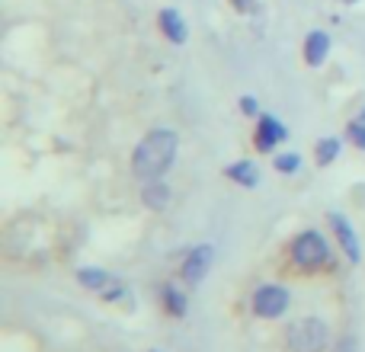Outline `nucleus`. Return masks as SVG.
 I'll return each mask as SVG.
<instances>
[{
    "label": "nucleus",
    "mask_w": 365,
    "mask_h": 352,
    "mask_svg": "<svg viewBox=\"0 0 365 352\" xmlns=\"http://www.w3.org/2000/svg\"><path fill=\"white\" fill-rule=\"evenodd\" d=\"M177 147H180V138L170 128H154V132H148L132 154V173L138 176L141 182L160 180V176L173 167Z\"/></svg>",
    "instance_id": "f257e3e1"
},
{
    "label": "nucleus",
    "mask_w": 365,
    "mask_h": 352,
    "mask_svg": "<svg viewBox=\"0 0 365 352\" xmlns=\"http://www.w3.org/2000/svg\"><path fill=\"white\" fill-rule=\"evenodd\" d=\"M289 263L295 272H317L330 263V244L321 231L308 227V231L295 234L289 247Z\"/></svg>",
    "instance_id": "f03ea898"
},
{
    "label": "nucleus",
    "mask_w": 365,
    "mask_h": 352,
    "mask_svg": "<svg viewBox=\"0 0 365 352\" xmlns=\"http://www.w3.org/2000/svg\"><path fill=\"white\" fill-rule=\"evenodd\" d=\"M285 343L292 352H327L330 330L321 317H298L285 327Z\"/></svg>",
    "instance_id": "7ed1b4c3"
},
{
    "label": "nucleus",
    "mask_w": 365,
    "mask_h": 352,
    "mask_svg": "<svg viewBox=\"0 0 365 352\" xmlns=\"http://www.w3.org/2000/svg\"><path fill=\"white\" fill-rule=\"evenodd\" d=\"M292 298H289V289H282V285H259L257 291H253V314L263 317V321H276V317H282L285 311H289Z\"/></svg>",
    "instance_id": "20e7f679"
},
{
    "label": "nucleus",
    "mask_w": 365,
    "mask_h": 352,
    "mask_svg": "<svg viewBox=\"0 0 365 352\" xmlns=\"http://www.w3.org/2000/svg\"><path fill=\"white\" fill-rule=\"evenodd\" d=\"M289 138V128L282 125V122L276 119V115L269 113H259L257 115V132H253V147H257L259 154H272L282 141Z\"/></svg>",
    "instance_id": "39448f33"
},
{
    "label": "nucleus",
    "mask_w": 365,
    "mask_h": 352,
    "mask_svg": "<svg viewBox=\"0 0 365 352\" xmlns=\"http://www.w3.org/2000/svg\"><path fill=\"white\" fill-rule=\"evenodd\" d=\"M212 259H215V247L212 244L192 247V250L186 253V259H182V266H180V279L186 285H199L202 279L208 276V269H212Z\"/></svg>",
    "instance_id": "423d86ee"
},
{
    "label": "nucleus",
    "mask_w": 365,
    "mask_h": 352,
    "mask_svg": "<svg viewBox=\"0 0 365 352\" xmlns=\"http://www.w3.org/2000/svg\"><path fill=\"white\" fill-rule=\"evenodd\" d=\"M327 221H330V231H334V237H336V244H340V250L346 253V259H349L353 266H359V259H362V247H359V237H356L353 224L346 221V214L330 212V214H327Z\"/></svg>",
    "instance_id": "0eeeda50"
},
{
    "label": "nucleus",
    "mask_w": 365,
    "mask_h": 352,
    "mask_svg": "<svg viewBox=\"0 0 365 352\" xmlns=\"http://www.w3.org/2000/svg\"><path fill=\"white\" fill-rule=\"evenodd\" d=\"M330 36L324 29H314V32H308L304 36V48H302V55H304V64L308 68H321L324 61H327V55H330Z\"/></svg>",
    "instance_id": "6e6552de"
},
{
    "label": "nucleus",
    "mask_w": 365,
    "mask_h": 352,
    "mask_svg": "<svg viewBox=\"0 0 365 352\" xmlns=\"http://www.w3.org/2000/svg\"><path fill=\"white\" fill-rule=\"evenodd\" d=\"M158 26H160V32L167 36V42H173V45H182L189 38L186 19H182L180 10H173V6H164V10L158 13Z\"/></svg>",
    "instance_id": "1a4fd4ad"
},
{
    "label": "nucleus",
    "mask_w": 365,
    "mask_h": 352,
    "mask_svg": "<svg viewBox=\"0 0 365 352\" xmlns=\"http://www.w3.org/2000/svg\"><path fill=\"white\" fill-rule=\"evenodd\" d=\"M170 199H173V192L164 180H151L141 189V202H145V208H151V212H164V208L170 205Z\"/></svg>",
    "instance_id": "9d476101"
},
{
    "label": "nucleus",
    "mask_w": 365,
    "mask_h": 352,
    "mask_svg": "<svg viewBox=\"0 0 365 352\" xmlns=\"http://www.w3.org/2000/svg\"><path fill=\"white\" fill-rule=\"evenodd\" d=\"M225 176L231 182H237V186H244V189H253L259 182V170H257L253 160H237V164L225 167Z\"/></svg>",
    "instance_id": "9b49d317"
},
{
    "label": "nucleus",
    "mask_w": 365,
    "mask_h": 352,
    "mask_svg": "<svg viewBox=\"0 0 365 352\" xmlns=\"http://www.w3.org/2000/svg\"><path fill=\"white\" fill-rule=\"evenodd\" d=\"M160 298H164V311H167L170 317L182 321V317L189 314V295H182V291H180L173 282L164 285V295H160Z\"/></svg>",
    "instance_id": "f8f14e48"
},
{
    "label": "nucleus",
    "mask_w": 365,
    "mask_h": 352,
    "mask_svg": "<svg viewBox=\"0 0 365 352\" xmlns=\"http://www.w3.org/2000/svg\"><path fill=\"white\" fill-rule=\"evenodd\" d=\"M77 282H81L83 289H90V291H106L109 285L115 282V279L109 276L106 269H96V266H83V269H77Z\"/></svg>",
    "instance_id": "ddd939ff"
},
{
    "label": "nucleus",
    "mask_w": 365,
    "mask_h": 352,
    "mask_svg": "<svg viewBox=\"0 0 365 352\" xmlns=\"http://www.w3.org/2000/svg\"><path fill=\"white\" fill-rule=\"evenodd\" d=\"M340 151H343V141L340 138H330V135H327V138H321L314 145V164L317 167H330L336 157H340Z\"/></svg>",
    "instance_id": "4468645a"
},
{
    "label": "nucleus",
    "mask_w": 365,
    "mask_h": 352,
    "mask_svg": "<svg viewBox=\"0 0 365 352\" xmlns=\"http://www.w3.org/2000/svg\"><path fill=\"white\" fill-rule=\"evenodd\" d=\"M272 167H276V173H282V176H295L302 170V154H295V151L279 154V157L272 160Z\"/></svg>",
    "instance_id": "2eb2a0df"
},
{
    "label": "nucleus",
    "mask_w": 365,
    "mask_h": 352,
    "mask_svg": "<svg viewBox=\"0 0 365 352\" xmlns=\"http://www.w3.org/2000/svg\"><path fill=\"white\" fill-rule=\"evenodd\" d=\"M346 141L353 147H359V151H365V122L362 119H353L346 125Z\"/></svg>",
    "instance_id": "dca6fc26"
},
{
    "label": "nucleus",
    "mask_w": 365,
    "mask_h": 352,
    "mask_svg": "<svg viewBox=\"0 0 365 352\" xmlns=\"http://www.w3.org/2000/svg\"><path fill=\"white\" fill-rule=\"evenodd\" d=\"M125 295H128V289H125V285H122V282H113L106 291H100V298H103V301H106V304L122 301V298H125Z\"/></svg>",
    "instance_id": "f3484780"
},
{
    "label": "nucleus",
    "mask_w": 365,
    "mask_h": 352,
    "mask_svg": "<svg viewBox=\"0 0 365 352\" xmlns=\"http://www.w3.org/2000/svg\"><path fill=\"white\" fill-rule=\"evenodd\" d=\"M237 106H240V113H244L247 119H257V115H259V103H257V96H240Z\"/></svg>",
    "instance_id": "a211bd4d"
},
{
    "label": "nucleus",
    "mask_w": 365,
    "mask_h": 352,
    "mask_svg": "<svg viewBox=\"0 0 365 352\" xmlns=\"http://www.w3.org/2000/svg\"><path fill=\"white\" fill-rule=\"evenodd\" d=\"M231 6L237 13H253V6H257V0H231Z\"/></svg>",
    "instance_id": "6ab92c4d"
},
{
    "label": "nucleus",
    "mask_w": 365,
    "mask_h": 352,
    "mask_svg": "<svg viewBox=\"0 0 365 352\" xmlns=\"http://www.w3.org/2000/svg\"><path fill=\"white\" fill-rule=\"evenodd\" d=\"M336 352H359V346H356L353 336H346V340H343L340 346H336Z\"/></svg>",
    "instance_id": "aec40b11"
},
{
    "label": "nucleus",
    "mask_w": 365,
    "mask_h": 352,
    "mask_svg": "<svg viewBox=\"0 0 365 352\" xmlns=\"http://www.w3.org/2000/svg\"><path fill=\"white\" fill-rule=\"evenodd\" d=\"M359 119H362V122H365V109H362V113H359Z\"/></svg>",
    "instance_id": "412c9836"
},
{
    "label": "nucleus",
    "mask_w": 365,
    "mask_h": 352,
    "mask_svg": "<svg viewBox=\"0 0 365 352\" xmlns=\"http://www.w3.org/2000/svg\"><path fill=\"white\" fill-rule=\"evenodd\" d=\"M343 4H356V0H343Z\"/></svg>",
    "instance_id": "4be33fe9"
},
{
    "label": "nucleus",
    "mask_w": 365,
    "mask_h": 352,
    "mask_svg": "<svg viewBox=\"0 0 365 352\" xmlns=\"http://www.w3.org/2000/svg\"><path fill=\"white\" fill-rule=\"evenodd\" d=\"M151 352H160V349H151Z\"/></svg>",
    "instance_id": "5701e85b"
}]
</instances>
